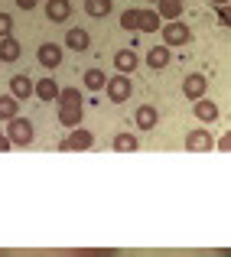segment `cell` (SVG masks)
<instances>
[{
	"instance_id": "277c9868",
	"label": "cell",
	"mask_w": 231,
	"mask_h": 257,
	"mask_svg": "<svg viewBox=\"0 0 231 257\" xmlns=\"http://www.w3.org/2000/svg\"><path fill=\"white\" fill-rule=\"evenodd\" d=\"M160 30H163V43H166V49H176V46L192 43V30H189V23L169 20V23H163Z\"/></svg>"
},
{
	"instance_id": "8992f818",
	"label": "cell",
	"mask_w": 231,
	"mask_h": 257,
	"mask_svg": "<svg viewBox=\"0 0 231 257\" xmlns=\"http://www.w3.org/2000/svg\"><path fill=\"white\" fill-rule=\"evenodd\" d=\"M215 147V137L205 131V127H195V131H189L186 137V150L189 153H208Z\"/></svg>"
},
{
	"instance_id": "ffe728a7",
	"label": "cell",
	"mask_w": 231,
	"mask_h": 257,
	"mask_svg": "<svg viewBox=\"0 0 231 257\" xmlns=\"http://www.w3.org/2000/svg\"><path fill=\"white\" fill-rule=\"evenodd\" d=\"M111 147H114L118 153H137V150H140V140H137V134H118Z\"/></svg>"
},
{
	"instance_id": "ac0fdd59",
	"label": "cell",
	"mask_w": 231,
	"mask_h": 257,
	"mask_svg": "<svg viewBox=\"0 0 231 257\" xmlns=\"http://www.w3.org/2000/svg\"><path fill=\"white\" fill-rule=\"evenodd\" d=\"M20 56H23V46H20L13 36H4V39H0V62H17Z\"/></svg>"
},
{
	"instance_id": "7402d4cb",
	"label": "cell",
	"mask_w": 231,
	"mask_h": 257,
	"mask_svg": "<svg viewBox=\"0 0 231 257\" xmlns=\"http://www.w3.org/2000/svg\"><path fill=\"white\" fill-rule=\"evenodd\" d=\"M111 10H114V0H85L88 17H107Z\"/></svg>"
},
{
	"instance_id": "8fae6325",
	"label": "cell",
	"mask_w": 231,
	"mask_h": 257,
	"mask_svg": "<svg viewBox=\"0 0 231 257\" xmlns=\"http://www.w3.org/2000/svg\"><path fill=\"white\" fill-rule=\"evenodd\" d=\"M134 124H137L140 131H153V127L160 124V111H156L153 104H137V111H134Z\"/></svg>"
},
{
	"instance_id": "484cf974",
	"label": "cell",
	"mask_w": 231,
	"mask_h": 257,
	"mask_svg": "<svg viewBox=\"0 0 231 257\" xmlns=\"http://www.w3.org/2000/svg\"><path fill=\"white\" fill-rule=\"evenodd\" d=\"M4 36H13V17L10 13H0V39Z\"/></svg>"
},
{
	"instance_id": "6da1fadb",
	"label": "cell",
	"mask_w": 231,
	"mask_h": 257,
	"mask_svg": "<svg viewBox=\"0 0 231 257\" xmlns=\"http://www.w3.org/2000/svg\"><path fill=\"white\" fill-rule=\"evenodd\" d=\"M56 101H59V124L78 127L81 124V107H85V98H81L78 88H62Z\"/></svg>"
},
{
	"instance_id": "5b68a950",
	"label": "cell",
	"mask_w": 231,
	"mask_h": 257,
	"mask_svg": "<svg viewBox=\"0 0 231 257\" xmlns=\"http://www.w3.org/2000/svg\"><path fill=\"white\" fill-rule=\"evenodd\" d=\"M104 91H107V98H111V104L127 101V98H131V91H134L131 75H111V78L104 82Z\"/></svg>"
},
{
	"instance_id": "d4e9b609",
	"label": "cell",
	"mask_w": 231,
	"mask_h": 257,
	"mask_svg": "<svg viewBox=\"0 0 231 257\" xmlns=\"http://www.w3.org/2000/svg\"><path fill=\"white\" fill-rule=\"evenodd\" d=\"M121 26H124V30H134V33H137V10H134V7L121 13Z\"/></svg>"
},
{
	"instance_id": "7a4b0ae2",
	"label": "cell",
	"mask_w": 231,
	"mask_h": 257,
	"mask_svg": "<svg viewBox=\"0 0 231 257\" xmlns=\"http://www.w3.org/2000/svg\"><path fill=\"white\" fill-rule=\"evenodd\" d=\"M33 137H36V131H33V120H26V117H13V120H7V140L10 144H17V147H30L33 144Z\"/></svg>"
},
{
	"instance_id": "52a82bcc",
	"label": "cell",
	"mask_w": 231,
	"mask_h": 257,
	"mask_svg": "<svg viewBox=\"0 0 231 257\" xmlns=\"http://www.w3.org/2000/svg\"><path fill=\"white\" fill-rule=\"evenodd\" d=\"M94 144V134L85 131V127H72V134L59 144V150H88Z\"/></svg>"
},
{
	"instance_id": "7c38bea8",
	"label": "cell",
	"mask_w": 231,
	"mask_h": 257,
	"mask_svg": "<svg viewBox=\"0 0 231 257\" xmlns=\"http://www.w3.org/2000/svg\"><path fill=\"white\" fill-rule=\"evenodd\" d=\"M46 17H49L52 23H65V20L72 17V4L69 0H46Z\"/></svg>"
},
{
	"instance_id": "603a6c76",
	"label": "cell",
	"mask_w": 231,
	"mask_h": 257,
	"mask_svg": "<svg viewBox=\"0 0 231 257\" xmlns=\"http://www.w3.org/2000/svg\"><path fill=\"white\" fill-rule=\"evenodd\" d=\"M20 114V101L10 94H0V120H13Z\"/></svg>"
},
{
	"instance_id": "4fadbf2b",
	"label": "cell",
	"mask_w": 231,
	"mask_h": 257,
	"mask_svg": "<svg viewBox=\"0 0 231 257\" xmlns=\"http://www.w3.org/2000/svg\"><path fill=\"white\" fill-rule=\"evenodd\" d=\"M10 98H17V101L33 98V78L30 75H13L10 78Z\"/></svg>"
},
{
	"instance_id": "5bb4252c",
	"label": "cell",
	"mask_w": 231,
	"mask_h": 257,
	"mask_svg": "<svg viewBox=\"0 0 231 257\" xmlns=\"http://www.w3.org/2000/svg\"><path fill=\"white\" fill-rule=\"evenodd\" d=\"M88 46H91V36H88L81 26H72L69 33H65V49H75V52H85Z\"/></svg>"
},
{
	"instance_id": "30bf717a",
	"label": "cell",
	"mask_w": 231,
	"mask_h": 257,
	"mask_svg": "<svg viewBox=\"0 0 231 257\" xmlns=\"http://www.w3.org/2000/svg\"><path fill=\"white\" fill-rule=\"evenodd\" d=\"M140 59H137V49H118L114 52V69H118V75H131V72H137Z\"/></svg>"
},
{
	"instance_id": "83f0119b",
	"label": "cell",
	"mask_w": 231,
	"mask_h": 257,
	"mask_svg": "<svg viewBox=\"0 0 231 257\" xmlns=\"http://www.w3.org/2000/svg\"><path fill=\"white\" fill-rule=\"evenodd\" d=\"M36 4H39V0H17V7H20V10H33Z\"/></svg>"
},
{
	"instance_id": "9a60e30c",
	"label": "cell",
	"mask_w": 231,
	"mask_h": 257,
	"mask_svg": "<svg viewBox=\"0 0 231 257\" xmlns=\"http://www.w3.org/2000/svg\"><path fill=\"white\" fill-rule=\"evenodd\" d=\"M33 94H36L39 101H56V98H59V85H56V78L43 75L36 85H33Z\"/></svg>"
},
{
	"instance_id": "cb8c5ba5",
	"label": "cell",
	"mask_w": 231,
	"mask_h": 257,
	"mask_svg": "<svg viewBox=\"0 0 231 257\" xmlns=\"http://www.w3.org/2000/svg\"><path fill=\"white\" fill-rule=\"evenodd\" d=\"M104 82H107V75L101 69H88L85 72V88L88 91H101V88H104Z\"/></svg>"
},
{
	"instance_id": "d6986e66",
	"label": "cell",
	"mask_w": 231,
	"mask_h": 257,
	"mask_svg": "<svg viewBox=\"0 0 231 257\" xmlns=\"http://www.w3.org/2000/svg\"><path fill=\"white\" fill-rule=\"evenodd\" d=\"M169 59H173V52H169L166 46H153V49L147 52V65H150V69H166Z\"/></svg>"
},
{
	"instance_id": "e0dca14e",
	"label": "cell",
	"mask_w": 231,
	"mask_h": 257,
	"mask_svg": "<svg viewBox=\"0 0 231 257\" xmlns=\"http://www.w3.org/2000/svg\"><path fill=\"white\" fill-rule=\"evenodd\" d=\"M163 26L156 10H137V33H156Z\"/></svg>"
},
{
	"instance_id": "4dcf8cb0",
	"label": "cell",
	"mask_w": 231,
	"mask_h": 257,
	"mask_svg": "<svg viewBox=\"0 0 231 257\" xmlns=\"http://www.w3.org/2000/svg\"><path fill=\"white\" fill-rule=\"evenodd\" d=\"M150 4H156V0H150Z\"/></svg>"
},
{
	"instance_id": "ba28073f",
	"label": "cell",
	"mask_w": 231,
	"mask_h": 257,
	"mask_svg": "<svg viewBox=\"0 0 231 257\" xmlns=\"http://www.w3.org/2000/svg\"><path fill=\"white\" fill-rule=\"evenodd\" d=\"M36 59L43 69H59L62 65V49H59V43H43L36 49Z\"/></svg>"
},
{
	"instance_id": "f546056e",
	"label": "cell",
	"mask_w": 231,
	"mask_h": 257,
	"mask_svg": "<svg viewBox=\"0 0 231 257\" xmlns=\"http://www.w3.org/2000/svg\"><path fill=\"white\" fill-rule=\"evenodd\" d=\"M208 4H215V7H228V0H208Z\"/></svg>"
},
{
	"instance_id": "3957f363",
	"label": "cell",
	"mask_w": 231,
	"mask_h": 257,
	"mask_svg": "<svg viewBox=\"0 0 231 257\" xmlns=\"http://www.w3.org/2000/svg\"><path fill=\"white\" fill-rule=\"evenodd\" d=\"M0 257H118L114 251H0Z\"/></svg>"
},
{
	"instance_id": "f1b7e54d",
	"label": "cell",
	"mask_w": 231,
	"mask_h": 257,
	"mask_svg": "<svg viewBox=\"0 0 231 257\" xmlns=\"http://www.w3.org/2000/svg\"><path fill=\"white\" fill-rule=\"evenodd\" d=\"M0 150H10V140H7V134L0 131Z\"/></svg>"
},
{
	"instance_id": "44dd1931",
	"label": "cell",
	"mask_w": 231,
	"mask_h": 257,
	"mask_svg": "<svg viewBox=\"0 0 231 257\" xmlns=\"http://www.w3.org/2000/svg\"><path fill=\"white\" fill-rule=\"evenodd\" d=\"M156 13H160V20H179L182 0H156Z\"/></svg>"
},
{
	"instance_id": "4316f807",
	"label": "cell",
	"mask_w": 231,
	"mask_h": 257,
	"mask_svg": "<svg viewBox=\"0 0 231 257\" xmlns=\"http://www.w3.org/2000/svg\"><path fill=\"white\" fill-rule=\"evenodd\" d=\"M218 23L221 26H231V10H228V7H218Z\"/></svg>"
},
{
	"instance_id": "9c48e42d",
	"label": "cell",
	"mask_w": 231,
	"mask_h": 257,
	"mask_svg": "<svg viewBox=\"0 0 231 257\" xmlns=\"http://www.w3.org/2000/svg\"><path fill=\"white\" fill-rule=\"evenodd\" d=\"M205 88H208V78L199 75V72H192V75H186V82H182V94H186L189 101H199V98H205Z\"/></svg>"
},
{
	"instance_id": "2e32d148",
	"label": "cell",
	"mask_w": 231,
	"mask_h": 257,
	"mask_svg": "<svg viewBox=\"0 0 231 257\" xmlns=\"http://www.w3.org/2000/svg\"><path fill=\"white\" fill-rule=\"evenodd\" d=\"M192 114L202 120V124H215V120H218V104H215V101L199 98V101H195V107H192Z\"/></svg>"
}]
</instances>
